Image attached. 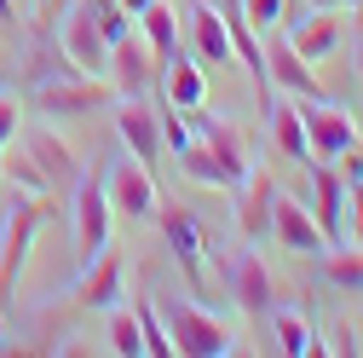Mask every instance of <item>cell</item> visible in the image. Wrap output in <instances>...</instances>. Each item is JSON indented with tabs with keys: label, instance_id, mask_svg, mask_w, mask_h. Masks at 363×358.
Segmentation results:
<instances>
[{
	"label": "cell",
	"instance_id": "6da1fadb",
	"mask_svg": "<svg viewBox=\"0 0 363 358\" xmlns=\"http://www.w3.org/2000/svg\"><path fill=\"white\" fill-rule=\"evenodd\" d=\"M40 226H47V197L18 191L12 208H6V232H0V300H12V289H18L23 266H29V249H35Z\"/></svg>",
	"mask_w": 363,
	"mask_h": 358
},
{
	"label": "cell",
	"instance_id": "7a4b0ae2",
	"mask_svg": "<svg viewBox=\"0 0 363 358\" xmlns=\"http://www.w3.org/2000/svg\"><path fill=\"white\" fill-rule=\"evenodd\" d=\"M162 324L173 335V352H191V358H231L237 352V335L225 318L191 306V300H167L162 306Z\"/></svg>",
	"mask_w": 363,
	"mask_h": 358
},
{
	"label": "cell",
	"instance_id": "3957f363",
	"mask_svg": "<svg viewBox=\"0 0 363 358\" xmlns=\"http://www.w3.org/2000/svg\"><path fill=\"white\" fill-rule=\"evenodd\" d=\"M116 93L104 75H81V70H58V75H40L35 81V104L47 116H93L104 110Z\"/></svg>",
	"mask_w": 363,
	"mask_h": 358
},
{
	"label": "cell",
	"instance_id": "277c9868",
	"mask_svg": "<svg viewBox=\"0 0 363 358\" xmlns=\"http://www.w3.org/2000/svg\"><path fill=\"white\" fill-rule=\"evenodd\" d=\"M300 116H306L311 162H340L357 145V121H352L346 104H335V99H300Z\"/></svg>",
	"mask_w": 363,
	"mask_h": 358
},
{
	"label": "cell",
	"instance_id": "5b68a950",
	"mask_svg": "<svg viewBox=\"0 0 363 358\" xmlns=\"http://www.w3.org/2000/svg\"><path fill=\"white\" fill-rule=\"evenodd\" d=\"M104 243H116V208L104 197V179L81 173L75 179V249H81V260H93Z\"/></svg>",
	"mask_w": 363,
	"mask_h": 358
},
{
	"label": "cell",
	"instance_id": "8992f818",
	"mask_svg": "<svg viewBox=\"0 0 363 358\" xmlns=\"http://www.w3.org/2000/svg\"><path fill=\"white\" fill-rule=\"evenodd\" d=\"M225 283H231V300H237L242 312H254V318H265V312L277 306V278H271L265 254L248 249V243L225 260Z\"/></svg>",
	"mask_w": 363,
	"mask_h": 358
},
{
	"label": "cell",
	"instance_id": "52a82bcc",
	"mask_svg": "<svg viewBox=\"0 0 363 358\" xmlns=\"http://www.w3.org/2000/svg\"><path fill=\"white\" fill-rule=\"evenodd\" d=\"M58 47L69 53V64L81 75H104L110 70V40L99 29V12H93V0H75V6L64 12V40Z\"/></svg>",
	"mask_w": 363,
	"mask_h": 358
},
{
	"label": "cell",
	"instance_id": "ba28073f",
	"mask_svg": "<svg viewBox=\"0 0 363 358\" xmlns=\"http://www.w3.org/2000/svg\"><path fill=\"white\" fill-rule=\"evenodd\" d=\"M104 197H110V208H116L121 219H156V214H162V191H156V179H150V168H145L139 156L110 168Z\"/></svg>",
	"mask_w": 363,
	"mask_h": 358
},
{
	"label": "cell",
	"instance_id": "9c48e42d",
	"mask_svg": "<svg viewBox=\"0 0 363 358\" xmlns=\"http://www.w3.org/2000/svg\"><path fill=\"white\" fill-rule=\"evenodd\" d=\"M162 237H167L173 266H179V272L196 283V295H202V283H208V232H202V219L185 214V208H162Z\"/></svg>",
	"mask_w": 363,
	"mask_h": 358
},
{
	"label": "cell",
	"instance_id": "30bf717a",
	"mask_svg": "<svg viewBox=\"0 0 363 358\" xmlns=\"http://www.w3.org/2000/svg\"><path fill=\"white\" fill-rule=\"evenodd\" d=\"M265 75H271V93H289V99H329V87L317 81V70L294 53L289 35H271V40H265Z\"/></svg>",
	"mask_w": 363,
	"mask_h": 358
},
{
	"label": "cell",
	"instance_id": "8fae6325",
	"mask_svg": "<svg viewBox=\"0 0 363 358\" xmlns=\"http://www.w3.org/2000/svg\"><path fill=\"white\" fill-rule=\"evenodd\" d=\"M121 283H127V254H121L116 243H104L93 260H86V272H81V283H75V300H81L86 312H116Z\"/></svg>",
	"mask_w": 363,
	"mask_h": 358
},
{
	"label": "cell",
	"instance_id": "7c38bea8",
	"mask_svg": "<svg viewBox=\"0 0 363 358\" xmlns=\"http://www.w3.org/2000/svg\"><path fill=\"white\" fill-rule=\"evenodd\" d=\"M271 237H277L289 254H323L329 249V237L311 219V208L294 202V197H283V191H277V202H271Z\"/></svg>",
	"mask_w": 363,
	"mask_h": 358
},
{
	"label": "cell",
	"instance_id": "4fadbf2b",
	"mask_svg": "<svg viewBox=\"0 0 363 358\" xmlns=\"http://www.w3.org/2000/svg\"><path fill=\"white\" fill-rule=\"evenodd\" d=\"M346 202H352L346 179L329 162H311V219L323 226L329 243H340V232H346Z\"/></svg>",
	"mask_w": 363,
	"mask_h": 358
},
{
	"label": "cell",
	"instance_id": "5bb4252c",
	"mask_svg": "<svg viewBox=\"0 0 363 358\" xmlns=\"http://www.w3.org/2000/svg\"><path fill=\"white\" fill-rule=\"evenodd\" d=\"M156 70H162V64H156V53H150V40L121 35L116 47H110V75H116V87H121V99H145Z\"/></svg>",
	"mask_w": 363,
	"mask_h": 358
},
{
	"label": "cell",
	"instance_id": "9a60e30c",
	"mask_svg": "<svg viewBox=\"0 0 363 358\" xmlns=\"http://www.w3.org/2000/svg\"><path fill=\"white\" fill-rule=\"evenodd\" d=\"M162 93H167V110H196L208 104V70L196 53H173L162 64Z\"/></svg>",
	"mask_w": 363,
	"mask_h": 358
},
{
	"label": "cell",
	"instance_id": "2e32d148",
	"mask_svg": "<svg viewBox=\"0 0 363 358\" xmlns=\"http://www.w3.org/2000/svg\"><path fill=\"white\" fill-rule=\"evenodd\" d=\"M116 133H121V145L139 156V162H156L162 156V116H150L145 99H121L116 104Z\"/></svg>",
	"mask_w": 363,
	"mask_h": 358
},
{
	"label": "cell",
	"instance_id": "e0dca14e",
	"mask_svg": "<svg viewBox=\"0 0 363 358\" xmlns=\"http://www.w3.org/2000/svg\"><path fill=\"white\" fill-rule=\"evenodd\" d=\"M265 121H271V145H277L289 162H311V139H306V116H300V99L277 93L265 104Z\"/></svg>",
	"mask_w": 363,
	"mask_h": 358
},
{
	"label": "cell",
	"instance_id": "ac0fdd59",
	"mask_svg": "<svg viewBox=\"0 0 363 358\" xmlns=\"http://www.w3.org/2000/svg\"><path fill=\"white\" fill-rule=\"evenodd\" d=\"M242 202H237V226H242V237H265L271 232V202H277V185H271V173L265 168H248V179H242Z\"/></svg>",
	"mask_w": 363,
	"mask_h": 358
},
{
	"label": "cell",
	"instance_id": "d6986e66",
	"mask_svg": "<svg viewBox=\"0 0 363 358\" xmlns=\"http://www.w3.org/2000/svg\"><path fill=\"white\" fill-rule=\"evenodd\" d=\"M289 40H294V53H300L306 64H323V58H335V47H340L335 6H317L311 18H300V23L289 29Z\"/></svg>",
	"mask_w": 363,
	"mask_h": 358
},
{
	"label": "cell",
	"instance_id": "ffe728a7",
	"mask_svg": "<svg viewBox=\"0 0 363 358\" xmlns=\"http://www.w3.org/2000/svg\"><path fill=\"white\" fill-rule=\"evenodd\" d=\"M191 47H196V58L202 64H231L237 53H231V29H225V12L219 6H191Z\"/></svg>",
	"mask_w": 363,
	"mask_h": 358
},
{
	"label": "cell",
	"instance_id": "44dd1931",
	"mask_svg": "<svg viewBox=\"0 0 363 358\" xmlns=\"http://www.w3.org/2000/svg\"><path fill=\"white\" fill-rule=\"evenodd\" d=\"M29 156L40 162V173L52 179V191H58V185H75V179H81V162H75V151L58 139L52 127H35V133H29Z\"/></svg>",
	"mask_w": 363,
	"mask_h": 358
},
{
	"label": "cell",
	"instance_id": "7402d4cb",
	"mask_svg": "<svg viewBox=\"0 0 363 358\" xmlns=\"http://www.w3.org/2000/svg\"><path fill=\"white\" fill-rule=\"evenodd\" d=\"M173 156H179V173H185V179H196V185H213V191H237V185H242V179H237L231 168H225V162H219V156H213L202 139L179 145Z\"/></svg>",
	"mask_w": 363,
	"mask_h": 358
},
{
	"label": "cell",
	"instance_id": "603a6c76",
	"mask_svg": "<svg viewBox=\"0 0 363 358\" xmlns=\"http://www.w3.org/2000/svg\"><path fill=\"white\" fill-rule=\"evenodd\" d=\"M139 23H145V40H150L156 64H167V58L179 53V12H173V6H162V0H150V6L139 12Z\"/></svg>",
	"mask_w": 363,
	"mask_h": 358
},
{
	"label": "cell",
	"instance_id": "cb8c5ba5",
	"mask_svg": "<svg viewBox=\"0 0 363 358\" xmlns=\"http://www.w3.org/2000/svg\"><path fill=\"white\" fill-rule=\"evenodd\" d=\"M133 318H139V335H145V352H156V358H173V335H167V324H162V306L145 295V300H133Z\"/></svg>",
	"mask_w": 363,
	"mask_h": 358
},
{
	"label": "cell",
	"instance_id": "d4e9b609",
	"mask_svg": "<svg viewBox=\"0 0 363 358\" xmlns=\"http://www.w3.org/2000/svg\"><path fill=\"white\" fill-rule=\"evenodd\" d=\"M323 278L335 289H346V295H363V249H340L335 243V254L323 260Z\"/></svg>",
	"mask_w": 363,
	"mask_h": 358
},
{
	"label": "cell",
	"instance_id": "484cf974",
	"mask_svg": "<svg viewBox=\"0 0 363 358\" xmlns=\"http://www.w3.org/2000/svg\"><path fill=\"white\" fill-rule=\"evenodd\" d=\"M271 330H277L283 352H323V341L311 335V324L300 318V312H277V306H271Z\"/></svg>",
	"mask_w": 363,
	"mask_h": 358
},
{
	"label": "cell",
	"instance_id": "4316f807",
	"mask_svg": "<svg viewBox=\"0 0 363 358\" xmlns=\"http://www.w3.org/2000/svg\"><path fill=\"white\" fill-rule=\"evenodd\" d=\"M110 347H116L121 358H145V335H139V318H133V306L110 318Z\"/></svg>",
	"mask_w": 363,
	"mask_h": 358
},
{
	"label": "cell",
	"instance_id": "83f0119b",
	"mask_svg": "<svg viewBox=\"0 0 363 358\" xmlns=\"http://www.w3.org/2000/svg\"><path fill=\"white\" fill-rule=\"evenodd\" d=\"M12 185H18V191H29V197H47V191H52V179L40 173V162H35V156H12Z\"/></svg>",
	"mask_w": 363,
	"mask_h": 358
},
{
	"label": "cell",
	"instance_id": "f1b7e54d",
	"mask_svg": "<svg viewBox=\"0 0 363 358\" xmlns=\"http://www.w3.org/2000/svg\"><path fill=\"white\" fill-rule=\"evenodd\" d=\"M254 29H283V0H242Z\"/></svg>",
	"mask_w": 363,
	"mask_h": 358
},
{
	"label": "cell",
	"instance_id": "f546056e",
	"mask_svg": "<svg viewBox=\"0 0 363 358\" xmlns=\"http://www.w3.org/2000/svg\"><path fill=\"white\" fill-rule=\"evenodd\" d=\"M18 93L12 87H0V156H6V145H12V133H18Z\"/></svg>",
	"mask_w": 363,
	"mask_h": 358
},
{
	"label": "cell",
	"instance_id": "4dcf8cb0",
	"mask_svg": "<svg viewBox=\"0 0 363 358\" xmlns=\"http://www.w3.org/2000/svg\"><path fill=\"white\" fill-rule=\"evenodd\" d=\"M346 219L357 226V249H363V179L352 185V202H346Z\"/></svg>",
	"mask_w": 363,
	"mask_h": 358
},
{
	"label": "cell",
	"instance_id": "1f68e13d",
	"mask_svg": "<svg viewBox=\"0 0 363 358\" xmlns=\"http://www.w3.org/2000/svg\"><path fill=\"white\" fill-rule=\"evenodd\" d=\"M69 6H75V0H47V6H40V18H47V23H58Z\"/></svg>",
	"mask_w": 363,
	"mask_h": 358
},
{
	"label": "cell",
	"instance_id": "d6a6232c",
	"mask_svg": "<svg viewBox=\"0 0 363 358\" xmlns=\"http://www.w3.org/2000/svg\"><path fill=\"white\" fill-rule=\"evenodd\" d=\"M340 162H346V173H352V179H363V151H357V145H352Z\"/></svg>",
	"mask_w": 363,
	"mask_h": 358
},
{
	"label": "cell",
	"instance_id": "836d02e7",
	"mask_svg": "<svg viewBox=\"0 0 363 358\" xmlns=\"http://www.w3.org/2000/svg\"><path fill=\"white\" fill-rule=\"evenodd\" d=\"M116 6H121V12H127V18H139V12H145V6H150V0H116Z\"/></svg>",
	"mask_w": 363,
	"mask_h": 358
},
{
	"label": "cell",
	"instance_id": "e575fe53",
	"mask_svg": "<svg viewBox=\"0 0 363 358\" xmlns=\"http://www.w3.org/2000/svg\"><path fill=\"white\" fill-rule=\"evenodd\" d=\"M0 23H12V0H0Z\"/></svg>",
	"mask_w": 363,
	"mask_h": 358
},
{
	"label": "cell",
	"instance_id": "d590c367",
	"mask_svg": "<svg viewBox=\"0 0 363 358\" xmlns=\"http://www.w3.org/2000/svg\"><path fill=\"white\" fill-rule=\"evenodd\" d=\"M311 6H352V0H311Z\"/></svg>",
	"mask_w": 363,
	"mask_h": 358
},
{
	"label": "cell",
	"instance_id": "8d00e7d4",
	"mask_svg": "<svg viewBox=\"0 0 363 358\" xmlns=\"http://www.w3.org/2000/svg\"><path fill=\"white\" fill-rule=\"evenodd\" d=\"M357 75H363V40H357Z\"/></svg>",
	"mask_w": 363,
	"mask_h": 358
},
{
	"label": "cell",
	"instance_id": "74e56055",
	"mask_svg": "<svg viewBox=\"0 0 363 358\" xmlns=\"http://www.w3.org/2000/svg\"><path fill=\"white\" fill-rule=\"evenodd\" d=\"M40 6H47V0H40Z\"/></svg>",
	"mask_w": 363,
	"mask_h": 358
},
{
	"label": "cell",
	"instance_id": "f35d334b",
	"mask_svg": "<svg viewBox=\"0 0 363 358\" xmlns=\"http://www.w3.org/2000/svg\"><path fill=\"white\" fill-rule=\"evenodd\" d=\"M357 6H363V0H357Z\"/></svg>",
	"mask_w": 363,
	"mask_h": 358
}]
</instances>
